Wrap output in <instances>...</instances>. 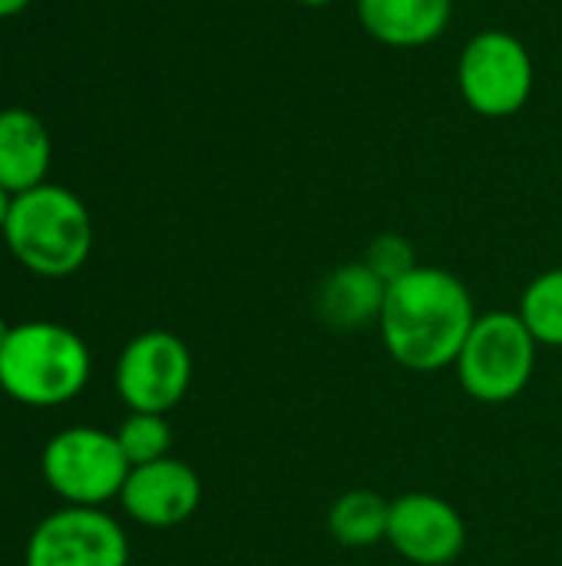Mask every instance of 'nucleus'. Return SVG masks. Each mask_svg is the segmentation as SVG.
Segmentation results:
<instances>
[{
	"label": "nucleus",
	"instance_id": "6ab92c4d",
	"mask_svg": "<svg viewBox=\"0 0 562 566\" xmlns=\"http://www.w3.org/2000/svg\"><path fill=\"white\" fill-rule=\"evenodd\" d=\"M10 202H13V196L0 186V232H3V226H7V216H10Z\"/></svg>",
	"mask_w": 562,
	"mask_h": 566
},
{
	"label": "nucleus",
	"instance_id": "dca6fc26",
	"mask_svg": "<svg viewBox=\"0 0 562 566\" xmlns=\"http://www.w3.org/2000/svg\"><path fill=\"white\" fill-rule=\"evenodd\" d=\"M129 468L139 464H152L169 458L172 451V428L166 421V415H149V411H129L126 421L113 431Z\"/></svg>",
	"mask_w": 562,
	"mask_h": 566
},
{
	"label": "nucleus",
	"instance_id": "ddd939ff",
	"mask_svg": "<svg viewBox=\"0 0 562 566\" xmlns=\"http://www.w3.org/2000/svg\"><path fill=\"white\" fill-rule=\"evenodd\" d=\"M53 143L46 123L26 106L0 109V186L10 196L46 182Z\"/></svg>",
	"mask_w": 562,
	"mask_h": 566
},
{
	"label": "nucleus",
	"instance_id": "6e6552de",
	"mask_svg": "<svg viewBox=\"0 0 562 566\" xmlns=\"http://www.w3.org/2000/svg\"><path fill=\"white\" fill-rule=\"evenodd\" d=\"M129 541L103 507H63L43 517L26 541V566H126Z\"/></svg>",
	"mask_w": 562,
	"mask_h": 566
},
{
	"label": "nucleus",
	"instance_id": "f03ea898",
	"mask_svg": "<svg viewBox=\"0 0 562 566\" xmlns=\"http://www.w3.org/2000/svg\"><path fill=\"white\" fill-rule=\"evenodd\" d=\"M10 255L33 275L66 279L79 272L93 252V216L66 186L43 182L13 196L3 226Z\"/></svg>",
	"mask_w": 562,
	"mask_h": 566
},
{
	"label": "nucleus",
	"instance_id": "4468645a",
	"mask_svg": "<svg viewBox=\"0 0 562 566\" xmlns=\"http://www.w3.org/2000/svg\"><path fill=\"white\" fill-rule=\"evenodd\" d=\"M388 517L391 501L368 488H354L328 507V534L348 551H368L374 544H388Z\"/></svg>",
	"mask_w": 562,
	"mask_h": 566
},
{
	"label": "nucleus",
	"instance_id": "1a4fd4ad",
	"mask_svg": "<svg viewBox=\"0 0 562 566\" xmlns=\"http://www.w3.org/2000/svg\"><path fill=\"white\" fill-rule=\"evenodd\" d=\"M388 544L407 564L450 566L467 547V524L450 501L427 491H407L391 501Z\"/></svg>",
	"mask_w": 562,
	"mask_h": 566
},
{
	"label": "nucleus",
	"instance_id": "0eeeda50",
	"mask_svg": "<svg viewBox=\"0 0 562 566\" xmlns=\"http://www.w3.org/2000/svg\"><path fill=\"white\" fill-rule=\"evenodd\" d=\"M192 388V352L166 328L136 335L116 361V391L129 411L169 415Z\"/></svg>",
	"mask_w": 562,
	"mask_h": 566
},
{
	"label": "nucleus",
	"instance_id": "412c9836",
	"mask_svg": "<svg viewBox=\"0 0 562 566\" xmlns=\"http://www.w3.org/2000/svg\"><path fill=\"white\" fill-rule=\"evenodd\" d=\"M295 3H305V7H325V3H335V0H295Z\"/></svg>",
	"mask_w": 562,
	"mask_h": 566
},
{
	"label": "nucleus",
	"instance_id": "f257e3e1",
	"mask_svg": "<svg viewBox=\"0 0 562 566\" xmlns=\"http://www.w3.org/2000/svg\"><path fill=\"white\" fill-rule=\"evenodd\" d=\"M477 315L460 275L441 265H417L388 285L378 332L394 365L414 375H434L454 368Z\"/></svg>",
	"mask_w": 562,
	"mask_h": 566
},
{
	"label": "nucleus",
	"instance_id": "7ed1b4c3",
	"mask_svg": "<svg viewBox=\"0 0 562 566\" xmlns=\"http://www.w3.org/2000/svg\"><path fill=\"white\" fill-rule=\"evenodd\" d=\"M89 381L86 342L56 322L13 325L0 348V388L26 408H56L73 401Z\"/></svg>",
	"mask_w": 562,
	"mask_h": 566
},
{
	"label": "nucleus",
	"instance_id": "39448f33",
	"mask_svg": "<svg viewBox=\"0 0 562 566\" xmlns=\"http://www.w3.org/2000/svg\"><path fill=\"white\" fill-rule=\"evenodd\" d=\"M40 471L46 488L70 507H103L109 501H119L132 468L116 434L76 424L46 441L40 454Z\"/></svg>",
	"mask_w": 562,
	"mask_h": 566
},
{
	"label": "nucleus",
	"instance_id": "9d476101",
	"mask_svg": "<svg viewBox=\"0 0 562 566\" xmlns=\"http://www.w3.org/2000/svg\"><path fill=\"white\" fill-rule=\"evenodd\" d=\"M119 504L129 521L149 531L185 524L202 504V478L179 458H162L129 471Z\"/></svg>",
	"mask_w": 562,
	"mask_h": 566
},
{
	"label": "nucleus",
	"instance_id": "423d86ee",
	"mask_svg": "<svg viewBox=\"0 0 562 566\" xmlns=\"http://www.w3.org/2000/svg\"><path fill=\"white\" fill-rule=\"evenodd\" d=\"M537 70L527 43L507 30L474 33L457 60V90L484 119L517 116L533 96Z\"/></svg>",
	"mask_w": 562,
	"mask_h": 566
},
{
	"label": "nucleus",
	"instance_id": "a211bd4d",
	"mask_svg": "<svg viewBox=\"0 0 562 566\" xmlns=\"http://www.w3.org/2000/svg\"><path fill=\"white\" fill-rule=\"evenodd\" d=\"M26 7H30V0H0V20L17 17V13H23Z\"/></svg>",
	"mask_w": 562,
	"mask_h": 566
},
{
	"label": "nucleus",
	"instance_id": "f3484780",
	"mask_svg": "<svg viewBox=\"0 0 562 566\" xmlns=\"http://www.w3.org/2000/svg\"><path fill=\"white\" fill-rule=\"evenodd\" d=\"M378 279H384L388 285L401 275H407L411 269H417V255H414V245L404 239V235H394V232H384L378 235L368 249H364V259H361Z\"/></svg>",
	"mask_w": 562,
	"mask_h": 566
},
{
	"label": "nucleus",
	"instance_id": "9b49d317",
	"mask_svg": "<svg viewBox=\"0 0 562 566\" xmlns=\"http://www.w3.org/2000/svg\"><path fill=\"white\" fill-rule=\"evenodd\" d=\"M384 295L388 282L378 279L364 262H344L318 282L315 315L331 332H364L378 325Z\"/></svg>",
	"mask_w": 562,
	"mask_h": 566
},
{
	"label": "nucleus",
	"instance_id": "f8f14e48",
	"mask_svg": "<svg viewBox=\"0 0 562 566\" xmlns=\"http://www.w3.org/2000/svg\"><path fill=\"white\" fill-rule=\"evenodd\" d=\"M354 13L371 40L391 50H417L447 33L454 0H354Z\"/></svg>",
	"mask_w": 562,
	"mask_h": 566
},
{
	"label": "nucleus",
	"instance_id": "aec40b11",
	"mask_svg": "<svg viewBox=\"0 0 562 566\" xmlns=\"http://www.w3.org/2000/svg\"><path fill=\"white\" fill-rule=\"evenodd\" d=\"M10 332H13V325H7V322L0 318V348L7 345V338H10Z\"/></svg>",
	"mask_w": 562,
	"mask_h": 566
},
{
	"label": "nucleus",
	"instance_id": "20e7f679",
	"mask_svg": "<svg viewBox=\"0 0 562 566\" xmlns=\"http://www.w3.org/2000/svg\"><path fill=\"white\" fill-rule=\"evenodd\" d=\"M540 345L517 312L477 315L457 361V381L480 405L517 401L537 375Z\"/></svg>",
	"mask_w": 562,
	"mask_h": 566
},
{
	"label": "nucleus",
	"instance_id": "2eb2a0df",
	"mask_svg": "<svg viewBox=\"0 0 562 566\" xmlns=\"http://www.w3.org/2000/svg\"><path fill=\"white\" fill-rule=\"evenodd\" d=\"M517 315L540 348H562V265L533 275L520 295Z\"/></svg>",
	"mask_w": 562,
	"mask_h": 566
}]
</instances>
